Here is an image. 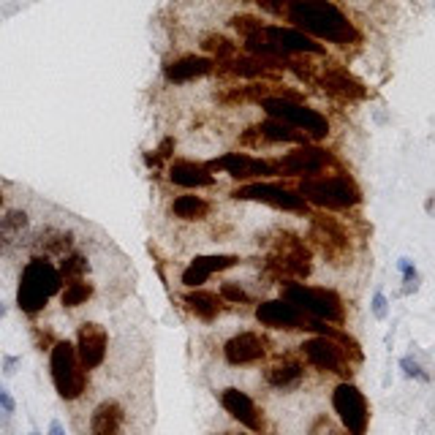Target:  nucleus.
<instances>
[{
    "instance_id": "f3484780",
    "label": "nucleus",
    "mask_w": 435,
    "mask_h": 435,
    "mask_svg": "<svg viewBox=\"0 0 435 435\" xmlns=\"http://www.w3.org/2000/svg\"><path fill=\"white\" fill-rule=\"evenodd\" d=\"M218 69V60L215 57H202V54H185L180 60L169 63L163 69V76L172 82V85H185V82H193V79H202L212 71Z\"/></svg>"
},
{
    "instance_id": "f257e3e1",
    "label": "nucleus",
    "mask_w": 435,
    "mask_h": 435,
    "mask_svg": "<svg viewBox=\"0 0 435 435\" xmlns=\"http://www.w3.org/2000/svg\"><path fill=\"white\" fill-rule=\"evenodd\" d=\"M286 17L294 22L296 30L330 44L348 47L351 41L359 38L346 14L330 0H291Z\"/></svg>"
},
{
    "instance_id": "423d86ee",
    "label": "nucleus",
    "mask_w": 435,
    "mask_h": 435,
    "mask_svg": "<svg viewBox=\"0 0 435 435\" xmlns=\"http://www.w3.org/2000/svg\"><path fill=\"white\" fill-rule=\"evenodd\" d=\"M267 272L275 280L308 278L311 275V250L294 234H283L275 240L267 256Z\"/></svg>"
},
{
    "instance_id": "72a5a7b5",
    "label": "nucleus",
    "mask_w": 435,
    "mask_h": 435,
    "mask_svg": "<svg viewBox=\"0 0 435 435\" xmlns=\"http://www.w3.org/2000/svg\"><path fill=\"white\" fill-rule=\"evenodd\" d=\"M221 296L228 299V302H250V296L245 294L237 283H224V286H221Z\"/></svg>"
},
{
    "instance_id": "9b49d317",
    "label": "nucleus",
    "mask_w": 435,
    "mask_h": 435,
    "mask_svg": "<svg viewBox=\"0 0 435 435\" xmlns=\"http://www.w3.org/2000/svg\"><path fill=\"white\" fill-rule=\"evenodd\" d=\"M332 163V156L321 147H313V144H302L291 153L280 158L275 163V172L278 174H289V177H315L321 174L327 166Z\"/></svg>"
},
{
    "instance_id": "4be33fe9",
    "label": "nucleus",
    "mask_w": 435,
    "mask_h": 435,
    "mask_svg": "<svg viewBox=\"0 0 435 435\" xmlns=\"http://www.w3.org/2000/svg\"><path fill=\"white\" fill-rule=\"evenodd\" d=\"M250 134H256L259 141H272V144H308V134H302V131H296L291 125H286V122L275 120V117H269L267 122H261L256 128H250Z\"/></svg>"
},
{
    "instance_id": "1a4fd4ad",
    "label": "nucleus",
    "mask_w": 435,
    "mask_h": 435,
    "mask_svg": "<svg viewBox=\"0 0 435 435\" xmlns=\"http://www.w3.org/2000/svg\"><path fill=\"white\" fill-rule=\"evenodd\" d=\"M231 196L237 202H261V204L289 209V212H305L308 209V202L299 193L289 191V188H280V185H272V182H248V185H240Z\"/></svg>"
},
{
    "instance_id": "39448f33",
    "label": "nucleus",
    "mask_w": 435,
    "mask_h": 435,
    "mask_svg": "<svg viewBox=\"0 0 435 435\" xmlns=\"http://www.w3.org/2000/svg\"><path fill=\"white\" fill-rule=\"evenodd\" d=\"M283 299H289L299 311L311 318L327 321V324H343V302L330 289H313L305 283H291L283 289Z\"/></svg>"
},
{
    "instance_id": "2eb2a0df",
    "label": "nucleus",
    "mask_w": 435,
    "mask_h": 435,
    "mask_svg": "<svg viewBox=\"0 0 435 435\" xmlns=\"http://www.w3.org/2000/svg\"><path fill=\"white\" fill-rule=\"evenodd\" d=\"M106 346H109V335L101 324H82L79 335H76V354L82 359L85 370H95L104 365L106 359Z\"/></svg>"
},
{
    "instance_id": "79ce46f5",
    "label": "nucleus",
    "mask_w": 435,
    "mask_h": 435,
    "mask_svg": "<svg viewBox=\"0 0 435 435\" xmlns=\"http://www.w3.org/2000/svg\"><path fill=\"white\" fill-rule=\"evenodd\" d=\"M3 315H6V305H3V302H0V318H3Z\"/></svg>"
},
{
    "instance_id": "4c0bfd02",
    "label": "nucleus",
    "mask_w": 435,
    "mask_h": 435,
    "mask_svg": "<svg viewBox=\"0 0 435 435\" xmlns=\"http://www.w3.org/2000/svg\"><path fill=\"white\" fill-rule=\"evenodd\" d=\"M373 313H376V318H386V296L381 291L373 296Z\"/></svg>"
},
{
    "instance_id": "c756f323",
    "label": "nucleus",
    "mask_w": 435,
    "mask_h": 435,
    "mask_svg": "<svg viewBox=\"0 0 435 435\" xmlns=\"http://www.w3.org/2000/svg\"><path fill=\"white\" fill-rule=\"evenodd\" d=\"M90 296H93V286L87 280H76V283H69L63 289L60 302H63V308H79V305H85Z\"/></svg>"
},
{
    "instance_id": "c85d7f7f",
    "label": "nucleus",
    "mask_w": 435,
    "mask_h": 435,
    "mask_svg": "<svg viewBox=\"0 0 435 435\" xmlns=\"http://www.w3.org/2000/svg\"><path fill=\"white\" fill-rule=\"evenodd\" d=\"M275 69H283L278 63H269V60H250V57H245V60H228L224 71L228 74H234V76H267L269 71Z\"/></svg>"
},
{
    "instance_id": "37998d69",
    "label": "nucleus",
    "mask_w": 435,
    "mask_h": 435,
    "mask_svg": "<svg viewBox=\"0 0 435 435\" xmlns=\"http://www.w3.org/2000/svg\"><path fill=\"white\" fill-rule=\"evenodd\" d=\"M0 204H3V193H0Z\"/></svg>"
},
{
    "instance_id": "b1692460",
    "label": "nucleus",
    "mask_w": 435,
    "mask_h": 435,
    "mask_svg": "<svg viewBox=\"0 0 435 435\" xmlns=\"http://www.w3.org/2000/svg\"><path fill=\"white\" fill-rule=\"evenodd\" d=\"M28 224H30V218L25 209H11V212H6V218H0V253L14 248L22 240V234L28 231Z\"/></svg>"
},
{
    "instance_id": "c03bdc74",
    "label": "nucleus",
    "mask_w": 435,
    "mask_h": 435,
    "mask_svg": "<svg viewBox=\"0 0 435 435\" xmlns=\"http://www.w3.org/2000/svg\"><path fill=\"white\" fill-rule=\"evenodd\" d=\"M30 435H38V433H30Z\"/></svg>"
},
{
    "instance_id": "4468645a",
    "label": "nucleus",
    "mask_w": 435,
    "mask_h": 435,
    "mask_svg": "<svg viewBox=\"0 0 435 435\" xmlns=\"http://www.w3.org/2000/svg\"><path fill=\"white\" fill-rule=\"evenodd\" d=\"M264 38L283 52L286 57L289 54H324V47L315 44V38H311L308 33L296 30V28H275V25H264L261 28Z\"/></svg>"
},
{
    "instance_id": "393cba45",
    "label": "nucleus",
    "mask_w": 435,
    "mask_h": 435,
    "mask_svg": "<svg viewBox=\"0 0 435 435\" xmlns=\"http://www.w3.org/2000/svg\"><path fill=\"white\" fill-rule=\"evenodd\" d=\"M324 87L330 90V93H337V95H343V98H362L365 95V87L359 85L348 71H343V69H332V71H327L324 74Z\"/></svg>"
},
{
    "instance_id": "6e6552de",
    "label": "nucleus",
    "mask_w": 435,
    "mask_h": 435,
    "mask_svg": "<svg viewBox=\"0 0 435 435\" xmlns=\"http://www.w3.org/2000/svg\"><path fill=\"white\" fill-rule=\"evenodd\" d=\"M332 405H335V414L340 417L343 427L348 435H365L367 424H370V408H367L365 395L354 386V383H337L335 392H332Z\"/></svg>"
},
{
    "instance_id": "cd10ccee",
    "label": "nucleus",
    "mask_w": 435,
    "mask_h": 435,
    "mask_svg": "<svg viewBox=\"0 0 435 435\" xmlns=\"http://www.w3.org/2000/svg\"><path fill=\"white\" fill-rule=\"evenodd\" d=\"M302 373L305 370H302L299 362H278V365H272L267 370V381L272 386H278V389H289V386L302 381Z\"/></svg>"
},
{
    "instance_id": "7c9ffc66",
    "label": "nucleus",
    "mask_w": 435,
    "mask_h": 435,
    "mask_svg": "<svg viewBox=\"0 0 435 435\" xmlns=\"http://www.w3.org/2000/svg\"><path fill=\"white\" fill-rule=\"evenodd\" d=\"M85 275H87V259L85 256L71 253V256L63 259V264H60V278H63L66 286H69V283H76V280H85Z\"/></svg>"
},
{
    "instance_id": "f704fd0d",
    "label": "nucleus",
    "mask_w": 435,
    "mask_h": 435,
    "mask_svg": "<svg viewBox=\"0 0 435 435\" xmlns=\"http://www.w3.org/2000/svg\"><path fill=\"white\" fill-rule=\"evenodd\" d=\"M400 367L405 370V376H408V378H419V381H427V373L422 370V365H419L417 359H411V356H402V359H400Z\"/></svg>"
},
{
    "instance_id": "f8f14e48",
    "label": "nucleus",
    "mask_w": 435,
    "mask_h": 435,
    "mask_svg": "<svg viewBox=\"0 0 435 435\" xmlns=\"http://www.w3.org/2000/svg\"><path fill=\"white\" fill-rule=\"evenodd\" d=\"M256 318L269 330H308L311 315H305L289 299H267L256 308Z\"/></svg>"
},
{
    "instance_id": "ea45409f",
    "label": "nucleus",
    "mask_w": 435,
    "mask_h": 435,
    "mask_svg": "<svg viewBox=\"0 0 435 435\" xmlns=\"http://www.w3.org/2000/svg\"><path fill=\"white\" fill-rule=\"evenodd\" d=\"M172 144H174L172 139H166V141H163V144H161V150H158V156H163V158H166V156H172V153H169V150H172Z\"/></svg>"
},
{
    "instance_id": "473e14b6",
    "label": "nucleus",
    "mask_w": 435,
    "mask_h": 435,
    "mask_svg": "<svg viewBox=\"0 0 435 435\" xmlns=\"http://www.w3.org/2000/svg\"><path fill=\"white\" fill-rule=\"evenodd\" d=\"M231 28H234V30H240V33L248 38V35L259 33L264 25H261V19H256V17H234L231 19Z\"/></svg>"
},
{
    "instance_id": "bb28decb",
    "label": "nucleus",
    "mask_w": 435,
    "mask_h": 435,
    "mask_svg": "<svg viewBox=\"0 0 435 435\" xmlns=\"http://www.w3.org/2000/svg\"><path fill=\"white\" fill-rule=\"evenodd\" d=\"M172 215L180 221H204L209 215V202H204L202 196H177L172 204Z\"/></svg>"
},
{
    "instance_id": "aec40b11",
    "label": "nucleus",
    "mask_w": 435,
    "mask_h": 435,
    "mask_svg": "<svg viewBox=\"0 0 435 435\" xmlns=\"http://www.w3.org/2000/svg\"><path fill=\"white\" fill-rule=\"evenodd\" d=\"M122 422H125V411H122L120 402H98L93 417H90V435H120Z\"/></svg>"
},
{
    "instance_id": "f03ea898",
    "label": "nucleus",
    "mask_w": 435,
    "mask_h": 435,
    "mask_svg": "<svg viewBox=\"0 0 435 435\" xmlns=\"http://www.w3.org/2000/svg\"><path fill=\"white\" fill-rule=\"evenodd\" d=\"M63 289V278L60 269L54 267L50 259L35 256L33 261H28V267L22 269L17 289V305L22 313H38L47 308L50 296H54Z\"/></svg>"
},
{
    "instance_id": "a19ab883",
    "label": "nucleus",
    "mask_w": 435,
    "mask_h": 435,
    "mask_svg": "<svg viewBox=\"0 0 435 435\" xmlns=\"http://www.w3.org/2000/svg\"><path fill=\"white\" fill-rule=\"evenodd\" d=\"M50 435H66L63 424H60V422H52V424H50Z\"/></svg>"
},
{
    "instance_id": "412c9836",
    "label": "nucleus",
    "mask_w": 435,
    "mask_h": 435,
    "mask_svg": "<svg viewBox=\"0 0 435 435\" xmlns=\"http://www.w3.org/2000/svg\"><path fill=\"white\" fill-rule=\"evenodd\" d=\"M169 180L174 185H182V188H209L215 182V174L202 163L177 161V163L169 166Z\"/></svg>"
},
{
    "instance_id": "6ab92c4d",
    "label": "nucleus",
    "mask_w": 435,
    "mask_h": 435,
    "mask_svg": "<svg viewBox=\"0 0 435 435\" xmlns=\"http://www.w3.org/2000/svg\"><path fill=\"white\" fill-rule=\"evenodd\" d=\"M221 402H224V408H226V414L237 419L240 424H245L248 430H253V433H259L261 430V419H259V408H256V402L250 400L245 392L240 389H224V395H221Z\"/></svg>"
},
{
    "instance_id": "c9c22d12",
    "label": "nucleus",
    "mask_w": 435,
    "mask_h": 435,
    "mask_svg": "<svg viewBox=\"0 0 435 435\" xmlns=\"http://www.w3.org/2000/svg\"><path fill=\"white\" fill-rule=\"evenodd\" d=\"M400 272H402V278H405V291H411V289H417V269H414V264L408 259H400Z\"/></svg>"
},
{
    "instance_id": "7ed1b4c3",
    "label": "nucleus",
    "mask_w": 435,
    "mask_h": 435,
    "mask_svg": "<svg viewBox=\"0 0 435 435\" xmlns=\"http://www.w3.org/2000/svg\"><path fill=\"white\" fill-rule=\"evenodd\" d=\"M52 356H50V367H52V383L57 389V395L63 400H76L82 398L87 386V370L76 354V346L69 340H57L52 348Z\"/></svg>"
},
{
    "instance_id": "2f4dec72",
    "label": "nucleus",
    "mask_w": 435,
    "mask_h": 435,
    "mask_svg": "<svg viewBox=\"0 0 435 435\" xmlns=\"http://www.w3.org/2000/svg\"><path fill=\"white\" fill-rule=\"evenodd\" d=\"M202 50L209 54H215L218 60H228L231 54L237 52V44H231L226 35H207L202 41Z\"/></svg>"
},
{
    "instance_id": "dca6fc26",
    "label": "nucleus",
    "mask_w": 435,
    "mask_h": 435,
    "mask_svg": "<svg viewBox=\"0 0 435 435\" xmlns=\"http://www.w3.org/2000/svg\"><path fill=\"white\" fill-rule=\"evenodd\" d=\"M264 354H267V340L256 332H240L224 346V356L228 365H250V362H259Z\"/></svg>"
},
{
    "instance_id": "9d476101",
    "label": "nucleus",
    "mask_w": 435,
    "mask_h": 435,
    "mask_svg": "<svg viewBox=\"0 0 435 435\" xmlns=\"http://www.w3.org/2000/svg\"><path fill=\"white\" fill-rule=\"evenodd\" d=\"M302 354L305 359L313 367L324 370V373H337V376H348V356L340 343H335V337H327V335H318V337H311L302 343Z\"/></svg>"
},
{
    "instance_id": "a878e982",
    "label": "nucleus",
    "mask_w": 435,
    "mask_h": 435,
    "mask_svg": "<svg viewBox=\"0 0 435 435\" xmlns=\"http://www.w3.org/2000/svg\"><path fill=\"white\" fill-rule=\"evenodd\" d=\"M185 305L191 308V313H196L202 321H215V315L221 313V296L212 291H188L185 294Z\"/></svg>"
},
{
    "instance_id": "58836bf2",
    "label": "nucleus",
    "mask_w": 435,
    "mask_h": 435,
    "mask_svg": "<svg viewBox=\"0 0 435 435\" xmlns=\"http://www.w3.org/2000/svg\"><path fill=\"white\" fill-rule=\"evenodd\" d=\"M0 408L6 411V414H14V408H17V402H14V398L0 386Z\"/></svg>"
},
{
    "instance_id": "0eeeda50",
    "label": "nucleus",
    "mask_w": 435,
    "mask_h": 435,
    "mask_svg": "<svg viewBox=\"0 0 435 435\" xmlns=\"http://www.w3.org/2000/svg\"><path fill=\"white\" fill-rule=\"evenodd\" d=\"M261 109L275 117V120L291 125L296 131L308 134L311 139H324L330 134V122L324 115H318L315 109H308L302 104H294L289 98H261Z\"/></svg>"
},
{
    "instance_id": "5701e85b",
    "label": "nucleus",
    "mask_w": 435,
    "mask_h": 435,
    "mask_svg": "<svg viewBox=\"0 0 435 435\" xmlns=\"http://www.w3.org/2000/svg\"><path fill=\"white\" fill-rule=\"evenodd\" d=\"M74 245V234L71 231H60V228H44L38 237H35V253H44V259L57 256V259H66Z\"/></svg>"
},
{
    "instance_id": "a211bd4d",
    "label": "nucleus",
    "mask_w": 435,
    "mask_h": 435,
    "mask_svg": "<svg viewBox=\"0 0 435 435\" xmlns=\"http://www.w3.org/2000/svg\"><path fill=\"white\" fill-rule=\"evenodd\" d=\"M240 259L237 256H231V253H218V256H196V259L185 267V272H182V283L188 286V289H199L202 283H207V278L212 272H224V269H231V267H237Z\"/></svg>"
},
{
    "instance_id": "20e7f679",
    "label": "nucleus",
    "mask_w": 435,
    "mask_h": 435,
    "mask_svg": "<svg viewBox=\"0 0 435 435\" xmlns=\"http://www.w3.org/2000/svg\"><path fill=\"white\" fill-rule=\"evenodd\" d=\"M299 196L327 209L354 207L362 202V193L351 177H311L299 185Z\"/></svg>"
},
{
    "instance_id": "e433bc0d",
    "label": "nucleus",
    "mask_w": 435,
    "mask_h": 435,
    "mask_svg": "<svg viewBox=\"0 0 435 435\" xmlns=\"http://www.w3.org/2000/svg\"><path fill=\"white\" fill-rule=\"evenodd\" d=\"M261 8H267V11H272V14H283V11H289V6H291V0H256Z\"/></svg>"
},
{
    "instance_id": "ddd939ff",
    "label": "nucleus",
    "mask_w": 435,
    "mask_h": 435,
    "mask_svg": "<svg viewBox=\"0 0 435 435\" xmlns=\"http://www.w3.org/2000/svg\"><path fill=\"white\" fill-rule=\"evenodd\" d=\"M209 172H226L234 180H261V177H272L275 172V163H267L259 158L243 156V153H228L224 158H215L207 163Z\"/></svg>"
}]
</instances>
